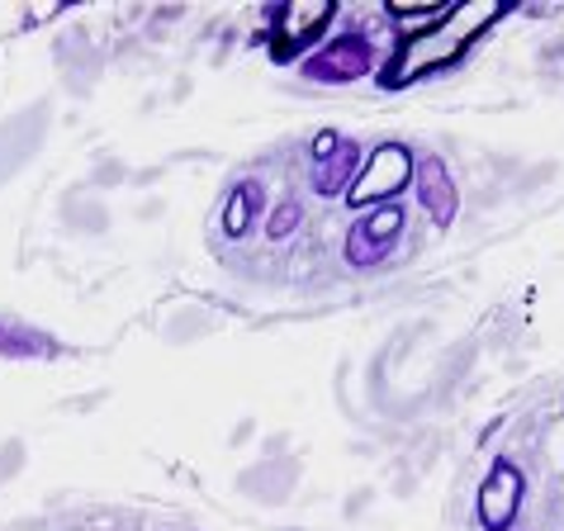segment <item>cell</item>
I'll return each instance as SVG.
<instances>
[{
	"mask_svg": "<svg viewBox=\"0 0 564 531\" xmlns=\"http://www.w3.org/2000/svg\"><path fill=\"white\" fill-rule=\"evenodd\" d=\"M498 14H503V6H494V0H484V6H451V14L432 29V34L409 39V48L394 53V62H389L384 76H380V86H409L422 72L451 67V62L465 53V43L489 20H498Z\"/></svg>",
	"mask_w": 564,
	"mask_h": 531,
	"instance_id": "cell-1",
	"label": "cell"
},
{
	"mask_svg": "<svg viewBox=\"0 0 564 531\" xmlns=\"http://www.w3.org/2000/svg\"><path fill=\"white\" fill-rule=\"evenodd\" d=\"M333 14H337L333 0H294V6H275L271 20H280V24L271 34V57L290 62L304 48H313V43L323 39V29L333 24Z\"/></svg>",
	"mask_w": 564,
	"mask_h": 531,
	"instance_id": "cell-5",
	"label": "cell"
},
{
	"mask_svg": "<svg viewBox=\"0 0 564 531\" xmlns=\"http://www.w3.org/2000/svg\"><path fill=\"white\" fill-rule=\"evenodd\" d=\"M294 475H300V465H285V460H265V465H257L252 475H242L238 484L252 498H261V503H280V498L290 494V484H294Z\"/></svg>",
	"mask_w": 564,
	"mask_h": 531,
	"instance_id": "cell-10",
	"label": "cell"
},
{
	"mask_svg": "<svg viewBox=\"0 0 564 531\" xmlns=\"http://www.w3.org/2000/svg\"><path fill=\"white\" fill-rule=\"evenodd\" d=\"M413 191H417V205L427 209L432 228H451V224H456L460 195H456V181H451V166L436 158V152L417 158V166H413Z\"/></svg>",
	"mask_w": 564,
	"mask_h": 531,
	"instance_id": "cell-7",
	"label": "cell"
},
{
	"mask_svg": "<svg viewBox=\"0 0 564 531\" xmlns=\"http://www.w3.org/2000/svg\"><path fill=\"white\" fill-rule=\"evenodd\" d=\"M375 67V48L366 34H356V29H347V34H333L327 43H318L304 62L300 72L308 76V82L318 86H347V82H360V76H370Z\"/></svg>",
	"mask_w": 564,
	"mask_h": 531,
	"instance_id": "cell-3",
	"label": "cell"
},
{
	"mask_svg": "<svg viewBox=\"0 0 564 531\" xmlns=\"http://www.w3.org/2000/svg\"><path fill=\"white\" fill-rule=\"evenodd\" d=\"M451 14V6H389V20H394L409 39H422V34H432L436 24H442Z\"/></svg>",
	"mask_w": 564,
	"mask_h": 531,
	"instance_id": "cell-12",
	"label": "cell"
},
{
	"mask_svg": "<svg viewBox=\"0 0 564 531\" xmlns=\"http://www.w3.org/2000/svg\"><path fill=\"white\" fill-rule=\"evenodd\" d=\"M341 148V133H333V129H323L318 138H313V143H308V158L313 162H323V158H333V152Z\"/></svg>",
	"mask_w": 564,
	"mask_h": 531,
	"instance_id": "cell-14",
	"label": "cell"
},
{
	"mask_svg": "<svg viewBox=\"0 0 564 531\" xmlns=\"http://www.w3.org/2000/svg\"><path fill=\"white\" fill-rule=\"evenodd\" d=\"M413 148L409 143H380L375 152H366L351 191L341 195L351 209H380V205H399V195L413 185Z\"/></svg>",
	"mask_w": 564,
	"mask_h": 531,
	"instance_id": "cell-2",
	"label": "cell"
},
{
	"mask_svg": "<svg viewBox=\"0 0 564 531\" xmlns=\"http://www.w3.org/2000/svg\"><path fill=\"white\" fill-rule=\"evenodd\" d=\"M0 356H57V342L43 333H29V327L0 323Z\"/></svg>",
	"mask_w": 564,
	"mask_h": 531,
	"instance_id": "cell-11",
	"label": "cell"
},
{
	"mask_svg": "<svg viewBox=\"0 0 564 531\" xmlns=\"http://www.w3.org/2000/svg\"><path fill=\"white\" fill-rule=\"evenodd\" d=\"M403 228H409V214L403 205H380V209H366L360 224L347 232V266L356 271H370V266L389 261V252L399 247Z\"/></svg>",
	"mask_w": 564,
	"mask_h": 531,
	"instance_id": "cell-6",
	"label": "cell"
},
{
	"mask_svg": "<svg viewBox=\"0 0 564 531\" xmlns=\"http://www.w3.org/2000/svg\"><path fill=\"white\" fill-rule=\"evenodd\" d=\"M356 171H360V143H356V138H341V148L333 152V158L313 162V181H308V185H313V195L337 199V195L351 191Z\"/></svg>",
	"mask_w": 564,
	"mask_h": 531,
	"instance_id": "cell-8",
	"label": "cell"
},
{
	"mask_svg": "<svg viewBox=\"0 0 564 531\" xmlns=\"http://www.w3.org/2000/svg\"><path fill=\"white\" fill-rule=\"evenodd\" d=\"M300 224H304V205H300L294 195H285V199H280V205L271 209V218H265V238H271V242H285Z\"/></svg>",
	"mask_w": 564,
	"mask_h": 531,
	"instance_id": "cell-13",
	"label": "cell"
},
{
	"mask_svg": "<svg viewBox=\"0 0 564 531\" xmlns=\"http://www.w3.org/2000/svg\"><path fill=\"white\" fill-rule=\"evenodd\" d=\"M261 205H265V185L252 176V181H238L228 191V205H224V232L232 242H242L247 232L257 228V214H261Z\"/></svg>",
	"mask_w": 564,
	"mask_h": 531,
	"instance_id": "cell-9",
	"label": "cell"
},
{
	"mask_svg": "<svg viewBox=\"0 0 564 531\" xmlns=\"http://www.w3.org/2000/svg\"><path fill=\"white\" fill-rule=\"evenodd\" d=\"M522 498H527V475L517 470L512 456H494L489 475H484L475 494V522L484 531H512L517 512H522Z\"/></svg>",
	"mask_w": 564,
	"mask_h": 531,
	"instance_id": "cell-4",
	"label": "cell"
}]
</instances>
